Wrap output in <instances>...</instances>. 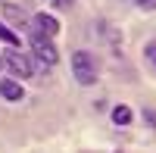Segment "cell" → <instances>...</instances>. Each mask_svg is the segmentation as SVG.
<instances>
[{
    "mask_svg": "<svg viewBox=\"0 0 156 153\" xmlns=\"http://www.w3.org/2000/svg\"><path fill=\"white\" fill-rule=\"evenodd\" d=\"M72 75H75V81L78 84H97L100 81V66H97V56L94 53H87V50H75L72 53Z\"/></svg>",
    "mask_w": 156,
    "mask_h": 153,
    "instance_id": "cell-1",
    "label": "cell"
},
{
    "mask_svg": "<svg viewBox=\"0 0 156 153\" xmlns=\"http://www.w3.org/2000/svg\"><path fill=\"white\" fill-rule=\"evenodd\" d=\"M31 56L41 62V66L50 72L59 62V50L53 47V41L50 37H44V34H37V31H31Z\"/></svg>",
    "mask_w": 156,
    "mask_h": 153,
    "instance_id": "cell-2",
    "label": "cell"
},
{
    "mask_svg": "<svg viewBox=\"0 0 156 153\" xmlns=\"http://www.w3.org/2000/svg\"><path fill=\"white\" fill-rule=\"evenodd\" d=\"M0 59H3V69L9 72V78H16V81L31 78V66H28V59H25L16 47H6L3 53H0Z\"/></svg>",
    "mask_w": 156,
    "mask_h": 153,
    "instance_id": "cell-3",
    "label": "cell"
},
{
    "mask_svg": "<svg viewBox=\"0 0 156 153\" xmlns=\"http://www.w3.org/2000/svg\"><path fill=\"white\" fill-rule=\"evenodd\" d=\"M0 12H3V19H0V22H6L16 34H19V31H25V28L31 25V22H28V16H25V12H22L16 3H3V9H0Z\"/></svg>",
    "mask_w": 156,
    "mask_h": 153,
    "instance_id": "cell-4",
    "label": "cell"
},
{
    "mask_svg": "<svg viewBox=\"0 0 156 153\" xmlns=\"http://www.w3.org/2000/svg\"><path fill=\"white\" fill-rule=\"evenodd\" d=\"M59 19L56 16H50V12H34V31L37 34H44V37H50V41H53V37L59 34Z\"/></svg>",
    "mask_w": 156,
    "mask_h": 153,
    "instance_id": "cell-5",
    "label": "cell"
},
{
    "mask_svg": "<svg viewBox=\"0 0 156 153\" xmlns=\"http://www.w3.org/2000/svg\"><path fill=\"white\" fill-rule=\"evenodd\" d=\"M0 97H3L6 103H19V100H25L22 81H16V78H0Z\"/></svg>",
    "mask_w": 156,
    "mask_h": 153,
    "instance_id": "cell-6",
    "label": "cell"
},
{
    "mask_svg": "<svg viewBox=\"0 0 156 153\" xmlns=\"http://www.w3.org/2000/svg\"><path fill=\"white\" fill-rule=\"evenodd\" d=\"M109 119H112V125H119V128H128V125L134 122V112H131V106H125V103H119V106H112V112H109Z\"/></svg>",
    "mask_w": 156,
    "mask_h": 153,
    "instance_id": "cell-7",
    "label": "cell"
},
{
    "mask_svg": "<svg viewBox=\"0 0 156 153\" xmlns=\"http://www.w3.org/2000/svg\"><path fill=\"white\" fill-rule=\"evenodd\" d=\"M0 41H3V44H9V47H19V34L12 31L6 22H0Z\"/></svg>",
    "mask_w": 156,
    "mask_h": 153,
    "instance_id": "cell-8",
    "label": "cell"
},
{
    "mask_svg": "<svg viewBox=\"0 0 156 153\" xmlns=\"http://www.w3.org/2000/svg\"><path fill=\"white\" fill-rule=\"evenodd\" d=\"M144 122L150 125V128H156V109L153 106H144Z\"/></svg>",
    "mask_w": 156,
    "mask_h": 153,
    "instance_id": "cell-9",
    "label": "cell"
},
{
    "mask_svg": "<svg viewBox=\"0 0 156 153\" xmlns=\"http://www.w3.org/2000/svg\"><path fill=\"white\" fill-rule=\"evenodd\" d=\"M144 53H147V59H150V66L156 69V41H150V44L144 47Z\"/></svg>",
    "mask_w": 156,
    "mask_h": 153,
    "instance_id": "cell-10",
    "label": "cell"
},
{
    "mask_svg": "<svg viewBox=\"0 0 156 153\" xmlns=\"http://www.w3.org/2000/svg\"><path fill=\"white\" fill-rule=\"evenodd\" d=\"M50 6H53V9H72L75 0H50Z\"/></svg>",
    "mask_w": 156,
    "mask_h": 153,
    "instance_id": "cell-11",
    "label": "cell"
},
{
    "mask_svg": "<svg viewBox=\"0 0 156 153\" xmlns=\"http://www.w3.org/2000/svg\"><path fill=\"white\" fill-rule=\"evenodd\" d=\"M137 3V9H144V12H153L156 9V0H134Z\"/></svg>",
    "mask_w": 156,
    "mask_h": 153,
    "instance_id": "cell-12",
    "label": "cell"
},
{
    "mask_svg": "<svg viewBox=\"0 0 156 153\" xmlns=\"http://www.w3.org/2000/svg\"><path fill=\"white\" fill-rule=\"evenodd\" d=\"M0 69H3V59H0Z\"/></svg>",
    "mask_w": 156,
    "mask_h": 153,
    "instance_id": "cell-13",
    "label": "cell"
}]
</instances>
